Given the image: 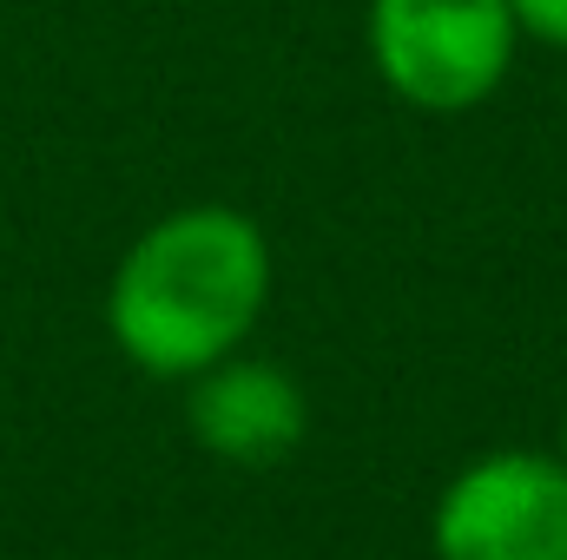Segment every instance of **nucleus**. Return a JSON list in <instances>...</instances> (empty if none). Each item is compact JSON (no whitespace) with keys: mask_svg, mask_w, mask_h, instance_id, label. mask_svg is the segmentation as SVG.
<instances>
[{"mask_svg":"<svg viewBox=\"0 0 567 560\" xmlns=\"http://www.w3.org/2000/svg\"><path fill=\"white\" fill-rule=\"evenodd\" d=\"M271 297V251L245 211L192 205L152 225L106 290L113 343L152 376L225 363Z\"/></svg>","mask_w":567,"mask_h":560,"instance_id":"1","label":"nucleus"},{"mask_svg":"<svg viewBox=\"0 0 567 560\" xmlns=\"http://www.w3.org/2000/svg\"><path fill=\"white\" fill-rule=\"evenodd\" d=\"M515 7L508 0H377L370 53L383 80L429 113H462L488 100L515 60Z\"/></svg>","mask_w":567,"mask_h":560,"instance_id":"2","label":"nucleus"},{"mask_svg":"<svg viewBox=\"0 0 567 560\" xmlns=\"http://www.w3.org/2000/svg\"><path fill=\"white\" fill-rule=\"evenodd\" d=\"M442 560H567V462L488 455L435 508Z\"/></svg>","mask_w":567,"mask_h":560,"instance_id":"3","label":"nucleus"},{"mask_svg":"<svg viewBox=\"0 0 567 560\" xmlns=\"http://www.w3.org/2000/svg\"><path fill=\"white\" fill-rule=\"evenodd\" d=\"M192 435L245 468H271L303 442V396L271 363H212L192 390Z\"/></svg>","mask_w":567,"mask_h":560,"instance_id":"4","label":"nucleus"},{"mask_svg":"<svg viewBox=\"0 0 567 560\" xmlns=\"http://www.w3.org/2000/svg\"><path fill=\"white\" fill-rule=\"evenodd\" d=\"M508 7H515L522 33H535L548 46H567V0H508Z\"/></svg>","mask_w":567,"mask_h":560,"instance_id":"5","label":"nucleus"}]
</instances>
